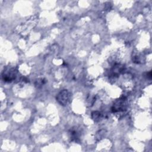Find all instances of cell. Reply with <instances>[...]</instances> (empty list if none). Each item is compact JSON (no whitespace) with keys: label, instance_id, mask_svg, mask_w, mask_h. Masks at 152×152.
<instances>
[{"label":"cell","instance_id":"1","mask_svg":"<svg viewBox=\"0 0 152 152\" xmlns=\"http://www.w3.org/2000/svg\"><path fill=\"white\" fill-rule=\"evenodd\" d=\"M128 107V103L126 97H122L116 99L111 108V110L113 113L123 112L126 110Z\"/></svg>","mask_w":152,"mask_h":152},{"label":"cell","instance_id":"2","mask_svg":"<svg viewBox=\"0 0 152 152\" xmlns=\"http://www.w3.org/2000/svg\"><path fill=\"white\" fill-rule=\"evenodd\" d=\"M17 70L14 68H6L2 71V78L5 82H11L17 77Z\"/></svg>","mask_w":152,"mask_h":152},{"label":"cell","instance_id":"3","mask_svg":"<svg viewBox=\"0 0 152 152\" xmlns=\"http://www.w3.org/2000/svg\"><path fill=\"white\" fill-rule=\"evenodd\" d=\"M71 94L67 90H62L58 93L56 97V101L62 106H66L70 99Z\"/></svg>","mask_w":152,"mask_h":152},{"label":"cell","instance_id":"4","mask_svg":"<svg viewBox=\"0 0 152 152\" xmlns=\"http://www.w3.org/2000/svg\"><path fill=\"white\" fill-rule=\"evenodd\" d=\"M69 137L72 141H77L81 136V129L77 127L72 128L69 131Z\"/></svg>","mask_w":152,"mask_h":152},{"label":"cell","instance_id":"5","mask_svg":"<svg viewBox=\"0 0 152 152\" xmlns=\"http://www.w3.org/2000/svg\"><path fill=\"white\" fill-rule=\"evenodd\" d=\"M123 70H124V66L123 65H120V64H116L115 66H113L111 71L112 72L113 75L117 76L121 72H122Z\"/></svg>","mask_w":152,"mask_h":152},{"label":"cell","instance_id":"6","mask_svg":"<svg viewBox=\"0 0 152 152\" xmlns=\"http://www.w3.org/2000/svg\"><path fill=\"white\" fill-rule=\"evenodd\" d=\"M102 118V113L99 111H94L91 113V118L94 122L100 121Z\"/></svg>","mask_w":152,"mask_h":152},{"label":"cell","instance_id":"7","mask_svg":"<svg viewBox=\"0 0 152 152\" xmlns=\"http://www.w3.org/2000/svg\"><path fill=\"white\" fill-rule=\"evenodd\" d=\"M46 83V80L45 78H38L35 81V86L37 87V88H40L42 87Z\"/></svg>","mask_w":152,"mask_h":152},{"label":"cell","instance_id":"8","mask_svg":"<svg viewBox=\"0 0 152 152\" xmlns=\"http://www.w3.org/2000/svg\"><path fill=\"white\" fill-rule=\"evenodd\" d=\"M147 75H148V78L149 79H151V71L149 72L148 73H147Z\"/></svg>","mask_w":152,"mask_h":152}]
</instances>
